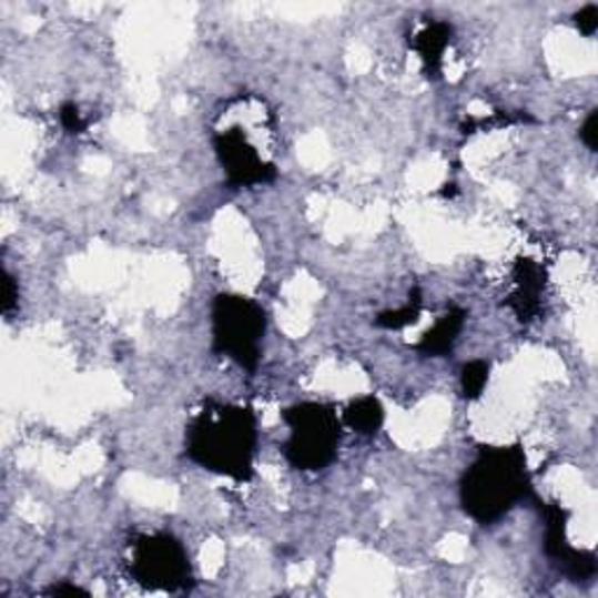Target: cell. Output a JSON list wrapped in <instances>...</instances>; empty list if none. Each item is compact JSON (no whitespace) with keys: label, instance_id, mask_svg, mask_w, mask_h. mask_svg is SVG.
Masks as SVG:
<instances>
[{"label":"cell","instance_id":"obj_1","mask_svg":"<svg viewBox=\"0 0 598 598\" xmlns=\"http://www.w3.org/2000/svg\"><path fill=\"white\" fill-rule=\"evenodd\" d=\"M257 418L251 407L206 403L185 433V454L204 470L249 482L255 473Z\"/></svg>","mask_w":598,"mask_h":598},{"label":"cell","instance_id":"obj_2","mask_svg":"<svg viewBox=\"0 0 598 598\" xmlns=\"http://www.w3.org/2000/svg\"><path fill=\"white\" fill-rule=\"evenodd\" d=\"M460 507L470 519L491 526L534 496L526 454L519 445L482 447L460 477Z\"/></svg>","mask_w":598,"mask_h":598},{"label":"cell","instance_id":"obj_3","mask_svg":"<svg viewBox=\"0 0 598 598\" xmlns=\"http://www.w3.org/2000/svg\"><path fill=\"white\" fill-rule=\"evenodd\" d=\"M283 420L291 428L283 454L293 468L318 473L337 458L342 420L335 407L323 403H300L283 412Z\"/></svg>","mask_w":598,"mask_h":598},{"label":"cell","instance_id":"obj_4","mask_svg":"<svg viewBox=\"0 0 598 598\" xmlns=\"http://www.w3.org/2000/svg\"><path fill=\"white\" fill-rule=\"evenodd\" d=\"M211 330L217 356H225L249 372L257 369L260 346L267 332V314L255 300L230 293L215 295Z\"/></svg>","mask_w":598,"mask_h":598},{"label":"cell","instance_id":"obj_5","mask_svg":"<svg viewBox=\"0 0 598 598\" xmlns=\"http://www.w3.org/2000/svg\"><path fill=\"white\" fill-rule=\"evenodd\" d=\"M129 575L150 591H187L194 585L187 549L171 534L139 536L131 543Z\"/></svg>","mask_w":598,"mask_h":598},{"label":"cell","instance_id":"obj_6","mask_svg":"<svg viewBox=\"0 0 598 598\" xmlns=\"http://www.w3.org/2000/svg\"><path fill=\"white\" fill-rule=\"evenodd\" d=\"M255 103L257 99L249 97V124L246 126H241L239 120H232L230 124L220 122L213 131L215 158L220 166H223L227 183L232 187L270 185L278 175L276 162L267 158V150H262L249 134Z\"/></svg>","mask_w":598,"mask_h":598},{"label":"cell","instance_id":"obj_7","mask_svg":"<svg viewBox=\"0 0 598 598\" xmlns=\"http://www.w3.org/2000/svg\"><path fill=\"white\" fill-rule=\"evenodd\" d=\"M545 517V554L570 582H591L596 575V554L587 549H575L568 538V513L557 503H540Z\"/></svg>","mask_w":598,"mask_h":598},{"label":"cell","instance_id":"obj_8","mask_svg":"<svg viewBox=\"0 0 598 598\" xmlns=\"http://www.w3.org/2000/svg\"><path fill=\"white\" fill-rule=\"evenodd\" d=\"M547 285V274L543 264L530 257H519L513 270V291L505 304L513 308L521 323H534L543 314V295Z\"/></svg>","mask_w":598,"mask_h":598},{"label":"cell","instance_id":"obj_9","mask_svg":"<svg viewBox=\"0 0 598 598\" xmlns=\"http://www.w3.org/2000/svg\"><path fill=\"white\" fill-rule=\"evenodd\" d=\"M454 29L447 21H428V24L420 29L414 36L412 48L420 57V63H424V73L430 80H437L442 73V65H445V52L452 45Z\"/></svg>","mask_w":598,"mask_h":598},{"label":"cell","instance_id":"obj_10","mask_svg":"<svg viewBox=\"0 0 598 598\" xmlns=\"http://www.w3.org/2000/svg\"><path fill=\"white\" fill-rule=\"evenodd\" d=\"M465 318H468L465 308L452 306L449 312L445 316H439L437 323L426 332L424 337H420V342L416 344V351L424 353V356H428V358L447 356V353H452V348L456 346V342L460 337V332L465 327Z\"/></svg>","mask_w":598,"mask_h":598},{"label":"cell","instance_id":"obj_11","mask_svg":"<svg viewBox=\"0 0 598 598\" xmlns=\"http://www.w3.org/2000/svg\"><path fill=\"white\" fill-rule=\"evenodd\" d=\"M344 424L353 433L365 435V437L379 433V428L384 426V405L379 397L365 395V397H358V401H353L344 409Z\"/></svg>","mask_w":598,"mask_h":598},{"label":"cell","instance_id":"obj_12","mask_svg":"<svg viewBox=\"0 0 598 598\" xmlns=\"http://www.w3.org/2000/svg\"><path fill=\"white\" fill-rule=\"evenodd\" d=\"M420 308H424V300H420V291L418 287H414V291L409 293V302L401 308H391V312H384L376 316V325L384 327V330H403L407 325H414L418 323V316H420Z\"/></svg>","mask_w":598,"mask_h":598},{"label":"cell","instance_id":"obj_13","mask_svg":"<svg viewBox=\"0 0 598 598\" xmlns=\"http://www.w3.org/2000/svg\"><path fill=\"white\" fill-rule=\"evenodd\" d=\"M491 365L486 361H470L460 367V393L465 401H477L482 397L486 384H489Z\"/></svg>","mask_w":598,"mask_h":598},{"label":"cell","instance_id":"obj_14","mask_svg":"<svg viewBox=\"0 0 598 598\" xmlns=\"http://www.w3.org/2000/svg\"><path fill=\"white\" fill-rule=\"evenodd\" d=\"M59 120H61V126L69 131V134H84V129H87V120L82 118L80 113V108L75 103H63L59 108Z\"/></svg>","mask_w":598,"mask_h":598},{"label":"cell","instance_id":"obj_15","mask_svg":"<svg viewBox=\"0 0 598 598\" xmlns=\"http://www.w3.org/2000/svg\"><path fill=\"white\" fill-rule=\"evenodd\" d=\"M575 27L580 29L582 36L591 38L596 33V29H598V6L589 3L578 14H575Z\"/></svg>","mask_w":598,"mask_h":598},{"label":"cell","instance_id":"obj_16","mask_svg":"<svg viewBox=\"0 0 598 598\" xmlns=\"http://www.w3.org/2000/svg\"><path fill=\"white\" fill-rule=\"evenodd\" d=\"M19 302V287H17V281L14 276L6 270L3 272V314L10 316L14 312V306Z\"/></svg>","mask_w":598,"mask_h":598},{"label":"cell","instance_id":"obj_17","mask_svg":"<svg viewBox=\"0 0 598 598\" xmlns=\"http://www.w3.org/2000/svg\"><path fill=\"white\" fill-rule=\"evenodd\" d=\"M596 124H598V110L594 108L591 113L587 115L582 129H580V141H582L591 152H596V148H598V131H596Z\"/></svg>","mask_w":598,"mask_h":598},{"label":"cell","instance_id":"obj_18","mask_svg":"<svg viewBox=\"0 0 598 598\" xmlns=\"http://www.w3.org/2000/svg\"><path fill=\"white\" fill-rule=\"evenodd\" d=\"M48 594L52 596H90V591L78 587V585H69V582H59L52 589H48Z\"/></svg>","mask_w":598,"mask_h":598}]
</instances>
